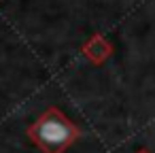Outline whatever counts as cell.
Returning <instances> with one entry per match:
<instances>
[{"instance_id": "6da1fadb", "label": "cell", "mask_w": 155, "mask_h": 153, "mask_svg": "<svg viewBox=\"0 0 155 153\" xmlns=\"http://www.w3.org/2000/svg\"><path fill=\"white\" fill-rule=\"evenodd\" d=\"M28 136L43 153H64L81 136V130L58 106H51L28 128Z\"/></svg>"}, {"instance_id": "7a4b0ae2", "label": "cell", "mask_w": 155, "mask_h": 153, "mask_svg": "<svg viewBox=\"0 0 155 153\" xmlns=\"http://www.w3.org/2000/svg\"><path fill=\"white\" fill-rule=\"evenodd\" d=\"M83 55L89 60V62H94V64H102L104 60H108L110 58V53H113V45L102 36V34H94L85 45H83Z\"/></svg>"}, {"instance_id": "3957f363", "label": "cell", "mask_w": 155, "mask_h": 153, "mask_svg": "<svg viewBox=\"0 0 155 153\" xmlns=\"http://www.w3.org/2000/svg\"><path fill=\"white\" fill-rule=\"evenodd\" d=\"M136 153H151V151H149V149H138Z\"/></svg>"}]
</instances>
